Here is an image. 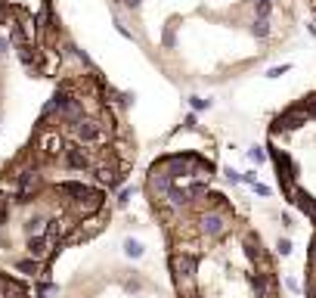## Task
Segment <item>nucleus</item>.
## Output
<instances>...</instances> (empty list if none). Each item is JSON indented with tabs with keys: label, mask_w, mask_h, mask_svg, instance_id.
Wrapping results in <instances>:
<instances>
[{
	"label": "nucleus",
	"mask_w": 316,
	"mask_h": 298,
	"mask_svg": "<svg viewBox=\"0 0 316 298\" xmlns=\"http://www.w3.org/2000/svg\"><path fill=\"white\" fill-rule=\"evenodd\" d=\"M214 165L198 153H167L146 174V196L167 236L180 298H279V276L257 230L214 190Z\"/></svg>",
	"instance_id": "f257e3e1"
},
{
	"label": "nucleus",
	"mask_w": 316,
	"mask_h": 298,
	"mask_svg": "<svg viewBox=\"0 0 316 298\" xmlns=\"http://www.w3.org/2000/svg\"><path fill=\"white\" fill-rule=\"evenodd\" d=\"M251 31H254V37H260V41H267V37H270V19H254Z\"/></svg>",
	"instance_id": "f03ea898"
},
{
	"label": "nucleus",
	"mask_w": 316,
	"mask_h": 298,
	"mask_svg": "<svg viewBox=\"0 0 316 298\" xmlns=\"http://www.w3.org/2000/svg\"><path fill=\"white\" fill-rule=\"evenodd\" d=\"M254 16L257 19H270L273 16V4L270 0H254Z\"/></svg>",
	"instance_id": "7ed1b4c3"
},
{
	"label": "nucleus",
	"mask_w": 316,
	"mask_h": 298,
	"mask_svg": "<svg viewBox=\"0 0 316 298\" xmlns=\"http://www.w3.org/2000/svg\"><path fill=\"white\" fill-rule=\"evenodd\" d=\"M161 44H164V47H167V50H171V47H174V44H177V37H174V28H167V31H164V34H161Z\"/></svg>",
	"instance_id": "20e7f679"
},
{
	"label": "nucleus",
	"mask_w": 316,
	"mask_h": 298,
	"mask_svg": "<svg viewBox=\"0 0 316 298\" xmlns=\"http://www.w3.org/2000/svg\"><path fill=\"white\" fill-rule=\"evenodd\" d=\"M115 31H118L121 37H127V41H134V34H130V28H127V25L121 22V19H115Z\"/></svg>",
	"instance_id": "39448f33"
},
{
	"label": "nucleus",
	"mask_w": 316,
	"mask_h": 298,
	"mask_svg": "<svg viewBox=\"0 0 316 298\" xmlns=\"http://www.w3.org/2000/svg\"><path fill=\"white\" fill-rule=\"evenodd\" d=\"M189 103H192V109H208L211 106V100H201V97H189Z\"/></svg>",
	"instance_id": "423d86ee"
},
{
	"label": "nucleus",
	"mask_w": 316,
	"mask_h": 298,
	"mask_svg": "<svg viewBox=\"0 0 316 298\" xmlns=\"http://www.w3.org/2000/svg\"><path fill=\"white\" fill-rule=\"evenodd\" d=\"M288 68H291V65H273V68H270L267 74H270V78H279V74H285Z\"/></svg>",
	"instance_id": "0eeeda50"
},
{
	"label": "nucleus",
	"mask_w": 316,
	"mask_h": 298,
	"mask_svg": "<svg viewBox=\"0 0 316 298\" xmlns=\"http://www.w3.org/2000/svg\"><path fill=\"white\" fill-rule=\"evenodd\" d=\"M121 4H124V10H140L143 0H121Z\"/></svg>",
	"instance_id": "6e6552de"
},
{
	"label": "nucleus",
	"mask_w": 316,
	"mask_h": 298,
	"mask_svg": "<svg viewBox=\"0 0 316 298\" xmlns=\"http://www.w3.org/2000/svg\"><path fill=\"white\" fill-rule=\"evenodd\" d=\"M251 159H254V162H264V149L254 146V149H251Z\"/></svg>",
	"instance_id": "1a4fd4ad"
},
{
	"label": "nucleus",
	"mask_w": 316,
	"mask_h": 298,
	"mask_svg": "<svg viewBox=\"0 0 316 298\" xmlns=\"http://www.w3.org/2000/svg\"><path fill=\"white\" fill-rule=\"evenodd\" d=\"M140 252H143V249L137 246V242H127V255H140Z\"/></svg>",
	"instance_id": "9d476101"
},
{
	"label": "nucleus",
	"mask_w": 316,
	"mask_h": 298,
	"mask_svg": "<svg viewBox=\"0 0 316 298\" xmlns=\"http://www.w3.org/2000/svg\"><path fill=\"white\" fill-rule=\"evenodd\" d=\"M7 53V41H4V37H0V56H4Z\"/></svg>",
	"instance_id": "9b49d317"
}]
</instances>
